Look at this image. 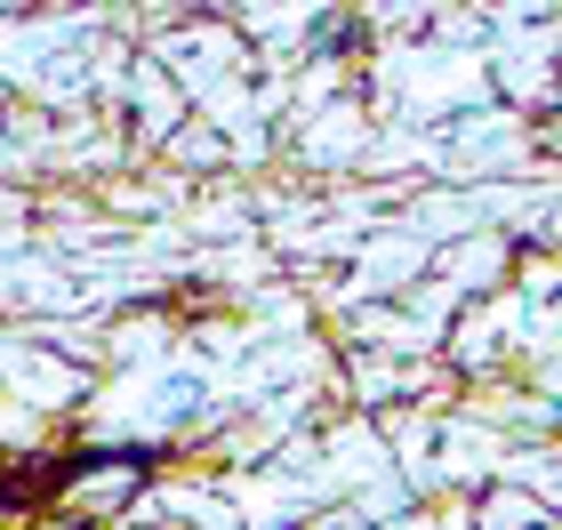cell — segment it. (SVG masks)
Segmentation results:
<instances>
[{
  "label": "cell",
  "instance_id": "6da1fadb",
  "mask_svg": "<svg viewBox=\"0 0 562 530\" xmlns=\"http://www.w3.org/2000/svg\"><path fill=\"white\" fill-rule=\"evenodd\" d=\"M145 483V450H89L81 466H72V498H81V507H121V498H130Z\"/></svg>",
  "mask_w": 562,
  "mask_h": 530
},
{
  "label": "cell",
  "instance_id": "7a4b0ae2",
  "mask_svg": "<svg viewBox=\"0 0 562 530\" xmlns=\"http://www.w3.org/2000/svg\"><path fill=\"white\" fill-rule=\"evenodd\" d=\"M201 402H210V386H201V377H161L153 418H161V426H186V418H201Z\"/></svg>",
  "mask_w": 562,
  "mask_h": 530
},
{
  "label": "cell",
  "instance_id": "3957f363",
  "mask_svg": "<svg viewBox=\"0 0 562 530\" xmlns=\"http://www.w3.org/2000/svg\"><path fill=\"white\" fill-rule=\"evenodd\" d=\"M482 530H554L539 507H530V498H515V490H498L491 498V515H482Z\"/></svg>",
  "mask_w": 562,
  "mask_h": 530
}]
</instances>
